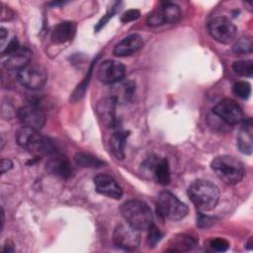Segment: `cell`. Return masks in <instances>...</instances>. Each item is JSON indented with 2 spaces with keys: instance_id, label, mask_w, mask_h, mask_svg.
Masks as SVG:
<instances>
[{
  "instance_id": "7c38bea8",
  "label": "cell",
  "mask_w": 253,
  "mask_h": 253,
  "mask_svg": "<svg viewBox=\"0 0 253 253\" xmlns=\"http://www.w3.org/2000/svg\"><path fill=\"white\" fill-rule=\"evenodd\" d=\"M126 75V66L117 60L107 59L103 61L97 71L98 79L105 84H115Z\"/></svg>"
},
{
  "instance_id": "3957f363",
  "label": "cell",
  "mask_w": 253,
  "mask_h": 253,
  "mask_svg": "<svg viewBox=\"0 0 253 253\" xmlns=\"http://www.w3.org/2000/svg\"><path fill=\"white\" fill-rule=\"evenodd\" d=\"M211 167L215 175L227 185L239 183L245 174L243 164L235 157L230 155H221L215 157Z\"/></svg>"
},
{
  "instance_id": "7402d4cb",
  "label": "cell",
  "mask_w": 253,
  "mask_h": 253,
  "mask_svg": "<svg viewBox=\"0 0 253 253\" xmlns=\"http://www.w3.org/2000/svg\"><path fill=\"white\" fill-rule=\"evenodd\" d=\"M128 136V132L125 130H120L114 132L109 139V148L112 154L120 160L125 158V147L126 141Z\"/></svg>"
},
{
  "instance_id": "f1b7e54d",
  "label": "cell",
  "mask_w": 253,
  "mask_h": 253,
  "mask_svg": "<svg viewBox=\"0 0 253 253\" xmlns=\"http://www.w3.org/2000/svg\"><path fill=\"white\" fill-rule=\"evenodd\" d=\"M92 69H93V64H92V66L90 67V69H89V71H88V75L84 78V80L81 82V84L78 85V87L76 88V90H75L74 93L72 94L73 100H78V99H80V98L84 95V93H85V91H86V89H87L88 82L90 81Z\"/></svg>"
},
{
  "instance_id": "8fae6325",
  "label": "cell",
  "mask_w": 253,
  "mask_h": 253,
  "mask_svg": "<svg viewBox=\"0 0 253 253\" xmlns=\"http://www.w3.org/2000/svg\"><path fill=\"white\" fill-rule=\"evenodd\" d=\"M20 123L26 126L33 129L40 130L45 125V114L38 106L27 105L18 110L17 113Z\"/></svg>"
},
{
  "instance_id": "4dcf8cb0",
  "label": "cell",
  "mask_w": 253,
  "mask_h": 253,
  "mask_svg": "<svg viewBox=\"0 0 253 253\" xmlns=\"http://www.w3.org/2000/svg\"><path fill=\"white\" fill-rule=\"evenodd\" d=\"M140 17V12L136 9H130L126 11L122 17H121V21L123 23H128V22H132L134 20H137Z\"/></svg>"
},
{
  "instance_id": "ba28073f",
  "label": "cell",
  "mask_w": 253,
  "mask_h": 253,
  "mask_svg": "<svg viewBox=\"0 0 253 253\" xmlns=\"http://www.w3.org/2000/svg\"><path fill=\"white\" fill-rule=\"evenodd\" d=\"M140 230L128 224L126 221L116 226L113 233V241L116 246L127 251L135 250L140 243Z\"/></svg>"
},
{
  "instance_id": "4316f807",
  "label": "cell",
  "mask_w": 253,
  "mask_h": 253,
  "mask_svg": "<svg viewBox=\"0 0 253 253\" xmlns=\"http://www.w3.org/2000/svg\"><path fill=\"white\" fill-rule=\"evenodd\" d=\"M232 91L235 96L242 100H245L249 98L251 94V86L247 81H238L233 84Z\"/></svg>"
},
{
  "instance_id": "f546056e",
  "label": "cell",
  "mask_w": 253,
  "mask_h": 253,
  "mask_svg": "<svg viewBox=\"0 0 253 253\" xmlns=\"http://www.w3.org/2000/svg\"><path fill=\"white\" fill-rule=\"evenodd\" d=\"M211 247L218 252L226 251L229 247V243L223 238H215L211 241Z\"/></svg>"
},
{
  "instance_id": "83f0119b",
  "label": "cell",
  "mask_w": 253,
  "mask_h": 253,
  "mask_svg": "<svg viewBox=\"0 0 253 253\" xmlns=\"http://www.w3.org/2000/svg\"><path fill=\"white\" fill-rule=\"evenodd\" d=\"M162 236L163 235H162L161 231L159 230V228L152 223L148 228V238H147V240H148L149 246L154 247L161 240Z\"/></svg>"
},
{
  "instance_id": "d4e9b609",
  "label": "cell",
  "mask_w": 253,
  "mask_h": 253,
  "mask_svg": "<svg viewBox=\"0 0 253 253\" xmlns=\"http://www.w3.org/2000/svg\"><path fill=\"white\" fill-rule=\"evenodd\" d=\"M232 68L236 74L244 77H251L253 74V62L250 59L237 60L232 64Z\"/></svg>"
},
{
  "instance_id": "603a6c76",
  "label": "cell",
  "mask_w": 253,
  "mask_h": 253,
  "mask_svg": "<svg viewBox=\"0 0 253 253\" xmlns=\"http://www.w3.org/2000/svg\"><path fill=\"white\" fill-rule=\"evenodd\" d=\"M198 241L197 239L189 234H178L174 236L170 241L171 248L168 249V251H174V252H184V251H190L192 250L196 245Z\"/></svg>"
},
{
  "instance_id": "8992f818",
  "label": "cell",
  "mask_w": 253,
  "mask_h": 253,
  "mask_svg": "<svg viewBox=\"0 0 253 253\" xmlns=\"http://www.w3.org/2000/svg\"><path fill=\"white\" fill-rule=\"evenodd\" d=\"M211 37L220 43L232 42L237 34L236 26L225 17H214L208 24Z\"/></svg>"
},
{
  "instance_id": "9c48e42d",
  "label": "cell",
  "mask_w": 253,
  "mask_h": 253,
  "mask_svg": "<svg viewBox=\"0 0 253 253\" xmlns=\"http://www.w3.org/2000/svg\"><path fill=\"white\" fill-rule=\"evenodd\" d=\"M19 82L26 88L37 90L42 88L47 80L45 68L40 64H29L17 74Z\"/></svg>"
},
{
  "instance_id": "ffe728a7",
  "label": "cell",
  "mask_w": 253,
  "mask_h": 253,
  "mask_svg": "<svg viewBox=\"0 0 253 253\" xmlns=\"http://www.w3.org/2000/svg\"><path fill=\"white\" fill-rule=\"evenodd\" d=\"M135 91V83L131 80L127 81H119L115 83L113 88V95L117 103H127L132 99V96Z\"/></svg>"
},
{
  "instance_id": "d590c367",
  "label": "cell",
  "mask_w": 253,
  "mask_h": 253,
  "mask_svg": "<svg viewBox=\"0 0 253 253\" xmlns=\"http://www.w3.org/2000/svg\"><path fill=\"white\" fill-rule=\"evenodd\" d=\"M4 252H13L14 251V248L12 247V245H8V244H6L5 245V247H4V250H3Z\"/></svg>"
},
{
  "instance_id": "484cf974",
  "label": "cell",
  "mask_w": 253,
  "mask_h": 253,
  "mask_svg": "<svg viewBox=\"0 0 253 253\" xmlns=\"http://www.w3.org/2000/svg\"><path fill=\"white\" fill-rule=\"evenodd\" d=\"M252 40L250 37H241L235 41L232 50L235 54H245L252 51Z\"/></svg>"
},
{
  "instance_id": "44dd1931",
  "label": "cell",
  "mask_w": 253,
  "mask_h": 253,
  "mask_svg": "<svg viewBox=\"0 0 253 253\" xmlns=\"http://www.w3.org/2000/svg\"><path fill=\"white\" fill-rule=\"evenodd\" d=\"M237 145L239 150L245 154L252 152V121L251 119L242 121V127L237 137Z\"/></svg>"
},
{
  "instance_id": "e0dca14e",
  "label": "cell",
  "mask_w": 253,
  "mask_h": 253,
  "mask_svg": "<svg viewBox=\"0 0 253 253\" xmlns=\"http://www.w3.org/2000/svg\"><path fill=\"white\" fill-rule=\"evenodd\" d=\"M143 46V40L137 34H131L124 38L114 47V54L116 56H129L137 52Z\"/></svg>"
},
{
  "instance_id": "836d02e7",
  "label": "cell",
  "mask_w": 253,
  "mask_h": 253,
  "mask_svg": "<svg viewBox=\"0 0 253 253\" xmlns=\"http://www.w3.org/2000/svg\"><path fill=\"white\" fill-rule=\"evenodd\" d=\"M211 223V220L209 216L207 215H203V214H200L198 219H197V224L200 226V227H207L208 226V223Z\"/></svg>"
},
{
  "instance_id": "ac0fdd59",
  "label": "cell",
  "mask_w": 253,
  "mask_h": 253,
  "mask_svg": "<svg viewBox=\"0 0 253 253\" xmlns=\"http://www.w3.org/2000/svg\"><path fill=\"white\" fill-rule=\"evenodd\" d=\"M147 168L153 179L160 185L166 186L170 182V167L166 158H154L147 161Z\"/></svg>"
},
{
  "instance_id": "5b68a950",
  "label": "cell",
  "mask_w": 253,
  "mask_h": 253,
  "mask_svg": "<svg viewBox=\"0 0 253 253\" xmlns=\"http://www.w3.org/2000/svg\"><path fill=\"white\" fill-rule=\"evenodd\" d=\"M157 212L168 219L180 220L188 214V207L168 191L161 192L156 202Z\"/></svg>"
},
{
  "instance_id": "52a82bcc",
  "label": "cell",
  "mask_w": 253,
  "mask_h": 253,
  "mask_svg": "<svg viewBox=\"0 0 253 253\" xmlns=\"http://www.w3.org/2000/svg\"><path fill=\"white\" fill-rule=\"evenodd\" d=\"M182 16L179 6L171 2L161 3L147 17L146 23L151 27H158L165 24H175Z\"/></svg>"
},
{
  "instance_id": "e575fe53",
  "label": "cell",
  "mask_w": 253,
  "mask_h": 253,
  "mask_svg": "<svg viewBox=\"0 0 253 253\" xmlns=\"http://www.w3.org/2000/svg\"><path fill=\"white\" fill-rule=\"evenodd\" d=\"M0 34H1V42H4V40H5L6 36H7V32H6V30H5L4 28H1V32H0Z\"/></svg>"
},
{
  "instance_id": "30bf717a",
  "label": "cell",
  "mask_w": 253,
  "mask_h": 253,
  "mask_svg": "<svg viewBox=\"0 0 253 253\" xmlns=\"http://www.w3.org/2000/svg\"><path fill=\"white\" fill-rule=\"evenodd\" d=\"M211 113L219 118L227 126L241 124L244 120L243 112L240 106L231 99L219 101L211 110Z\"/></svg>"
},
{
  "instance_id": "7a4b0ae2",
  "label": "cell",
  "mask_w": 253,
  "mask_h": 253,
  "mask_svg": "<svg viewBox=\"0 0 253 253\" xmlns=\"http://www.w3.org/2000/svg\"><path fill=\"white\" fill-rule=\"evenodd\" d=\"M121 212L125 220L138 230H146L153 223L150 208L140 200H128L121 207Z\"/></svg>"
},
{
  "instance_id": "277c9868",
  "label": "cell",
  "mask_w": 253,
  "mask_h": 253,
  "mask_svg": "<svg viewBox=\"0 0 253 253\" xmlns=\"http://www.w3.org/2000/svg\"><path fill=\"white\" fill-rule=\"evenodd\" d=\"M17 143L24 149L34 154H49L54 152L52 141L42 135L39 130L23 126L16 131Z\"/></svg>"
},
{
  "instance_id": "6da1fadb",
  "label": "cell",
  "mask_w": 253,
  "mask_h": 253,
  "mask_svg": "<svg viewBox=\"0 0 253 253\" xmlns=\"http://www.w3.org/2000/svg\"><path fill=\"white\" fill-rule=\"evenodd\" d=\"M188 196L199 210L211 211L218 203L219 190L213 183L200 179L189 186Z\"/></svg>"
},
{
  "instance_id": "2e32d148",
  "label": "cell",
  "mask_w": 253,
  "mask_h": 253,
  "mask_svg": "<svg viewBox=\"0 0 253 253\" xmlns=\"http://www.w3.org/2000/svg\"><path fill=\"white\" fill-rule=\"evenodd\" d=\"M45 170L50 175L61 179H69L73 173L70 161L63 155H56L49 158L45 163Z\"/></svg>"
},
{
  "instance_id": "d6a6232c",
  "label": "cell",
  "mask_w": 253,
  "mask_h": 253,
  "mask_svg": "<svg viewBox=\"0 0 253 253\" xmlns=\"http://www.w3.org/2000/svg\"><path fill=\"white\" fill-rule=\"evenodd\" d=\"M12 167H13V162L10 159L3 158L1 160V166H0L1 174H4V173L8 172L10 169H12Z\"/></svg>"
},
{
  "instance_id": "5bb4252c",
  "label": "cell",
  "mask_w": 253,
  "mask_h": 253,
  "mask_svg": "<svg viewBox=\"0 0 253 253\" xmlns=\"http://www.w3.org/2000/svg\"><path fill=\"white\" fill-rule=\"evenodd\" d=\"M96 191L104 196L119 200L123 196V190L117 181L108 174H98L94 178Z\"/></svg>"
},
{
  "instance_id": "9a60e30c",
  "label": "cell",
  "mask_w": 253,
  "mask_h": 253,
  "mask_svg": "<svg viewBox=\"0 0 253 253\" xmlns=\"http://www.w3.org/2000/svg\"><path fill=\"white\" fill-rule=\"evenodd\" d=\"M116 106L117 101L112 96L105 97L97 103L96 113L103 126L107 127H113L116 126Z\"/></svg>"
},
{
  "instance_id": "4fadbf2b",
  "label": "cell",
  "mask_w": 253,
  "mask_h": 253,
  "mask_svg": "<svg viewBox=\"0 0 253 253\" xmlns=\"http://www.w3.org/2000/svg\"><path fill=\"white\" fill-rule=\"evenodd\" d=\"M32 51L26 46H20L15 51L2 55V64L8 70L20 71L30 64Z\"/></svg>"
},
{
  "instance_id": "d6986e66",
  "label": "cell",
  "mask_w": 253,
  "mask_h": 253,
  "mask_svg": "<svg viewBox=\"0 0 253 253\" xmlns=\"http://www.w3.org/2000/svg\"><path fill=\"white\" fill-rule=\"evenodd\" d=\"M76 32L73 22H62L57 24L51 32V41L54 43H64L71 41Z\"/></svg>"
},
{
  "instance_id": "1f68e13d",
  "label": "cell",
  "mask_w": 253,
  "mask_h": 253,
  "mask_svg": "<svg viewBox=\"0 0 253 253\" xmlns=\"http://www.w3.org/2000/svg\"><path fill=\"white\" fill-rule=\"evenodd\" d=\"M20 46H21V45H20V43H19L18 40H17L16 38H14V39H13V40L8 43L7 47L2 51L1 55H4V54H7V53H10V52H12V51H15V50H16V49H18Z\"/></svg>"
},
{
  "instance_id": "cb8c5ba5",
  "label": "cell",
  "mask_w": 253,
  "mask_h": 253,
  "mask_svg": "<svg viewBox=\"0 0 253 253\" xmlns=\"http://www.w3.org/2000/svg\"><path fill=\"white\" fill-rule=\"evenodd\" d=\"M74 158H75L76 164L86 168H99L105 164L102 160H100L96 156L86 152H78L76 153Z\"/></svg>"
}]
</instances>
